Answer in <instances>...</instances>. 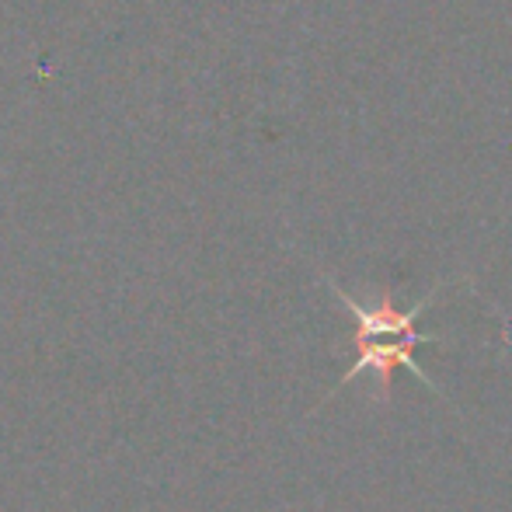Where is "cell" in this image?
<instances>
[{"instance_id":"6da1fadb","label":"cell","mask_w":512,"mask_h":512,"mask_svg":"<svg viewBox=\"0 0 512 512\" xmlns=\"http://www.w3.org/2000/svg\"><path fill=\"white\" fill-rule=\"evenodd\" d=\"M338 300H342L345 307H349V314L356 317V342L352 345H363V342H380V338H415V321L418 314H422L425 307H429V300H422L415 310H398L391 300V293H380V300L373 307H363L359 300H352L349 293H342L335 286Z\"/></svg>"},{"instance_id":"7a4b0ae2","label":"cell","mask_w":512,"mask_h":512,"mask_svg":"<svg viewBox=\"0 0 512 512\" xmlns=\"http://www.w3.org/2000/svg\"><path fill=\"white\" fill-rule=\"evenodd\" d=\"M429 342L425 335H415V338H387V342H363L356 345L359 356L356 363L349 366V373L342 377V384H349V380L363 377L366 370L377 377V391L380 398H391V384H394V366H408V370H415L418 377H422V370L415 366V359H411V349L415 345Z\"/></svg>"}]
</instances>
